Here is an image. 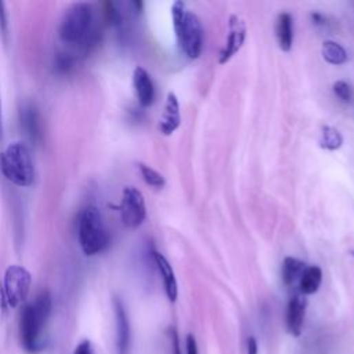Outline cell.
I'll return each instance as SVG.
<instances>
[{
  "label": "cell",
  "instance_id": "cell-27",
  "mask_svg": "<svg viewBox=\"0 0 354 354\" xmlns=\"http://www.w3.org/2000/svg\"><path fill=\"white\" fill-rule=\"evenodd\" d=\"M3 138V111H2V100H0V141Z\"/></svg>",
  "mask_w": 354,
  "mask_h": 354
},
{
  "label": "cell",
  "instance_id": "cell-13",
  "mask_svg": "<svg viewBox=\"0 0 354 354\" xmlns=\"http://www.w3.org/2000/svg\"><path fill=\"white\" fill-rule=\"evenodd\" d=\"M306 315V300L296 295L291 298L287 309V328L292 336H300Z\"/></svg>",
  "mask_w": 354,
  "mask_h": 354
},
{
  "label": "cell",
  "instance_id": "cell-24",
  "mask_svg": "<svg viewBox=\"0 0 354 354\" xmlns=\"http://www.w3.org/2000/svg\"><path fill=\"white\" fill-rule=\"evenodd\" d=\"M186 350L187 354H198V344L194 335H189L186 339Z\"/></svg>",
  "mask_w": 354,
  "mask_h": 354
},
{
  "label": "cell",
  "instance_id": "cell-16",
  "mask_svg": "<svg viewBox=\"0 0 354 354\" xmlns=\"http://www.w3.org/2000/svg\"><path fill=\"white\" fill-rule=\"evenodd\" d=\"M322 282V271L318 266H309L304 269L300 280L299 288L303 295H313L320 289Z\"/></svg>",
  "mask_w": 354,
  "mask_h": 354
},
{
  "label": "cell",
  "instance_id": "cell-15",
  "mask_svg": "<svg viewBox=\"0 0 354 354\" xmlns=\"http://www.w3.org/2000/svg\"><path fill=\"white\" fill-rule=\"evenodd\" d=\"M275 37L278 48L282 52H289L293 45V19L289 13H281L275 23Z\"/></svg>",
  "mask_w": 354,
  "mask_h": 354
},
{
  "label": "cell",
  "instance_id": "cell-6",
  "mask_svg": "<svg viewBox=\"0 0 354 354\" xmlns=\"http://www.w3.org/2000/svg\"><path fill=\"white\" fill-rule=\"evenodd\" d=\"M31 284L32 277L25 267L19 264L9 266L5 271L2 288L5 303L13 309L23 304L30 295Z\"/></svg>",
  "mask_w": 354,
  "mask_h": 354
},
{
  "label": "cell",
  "instance_id": "cell-4",
  "mask_svg": "<svg viewBox=\"0 0 354 354\" xmlns=\"http://www.w3.org/2000/svg\"><path fill=\"white\" fill-rule=\"evenodd\" d=\"M0 170L12 185L27 189L35 182V163L31 148L23 141H14L0 152Z\"/></svg>",
  "mask_w": 354,
  "mask_h": 354
},
{
  "label": "cell",
  "instance_id": "cell-3",
  "mask_svg": "<svg viewBox=\"0 0 354 354\" xmlns=\"http://www.w3.org/2000/svg\"><path fill=\"white\" fill-rule=\"evenodd\" d=\"M171 19L180 50L191 60L200 59L204 46V28L198 16L186 10V5L177 0L171 5Z\"/></svg>",
  "mask_w": 354,
  "mask_h": 354
},
{
  "label": "cell",
  "instance_id": "cell-21",
  "mask_svg": "<svg viewBox=\"0 0 354 354\" xmlns=\"http://www.w3.org/2000/svg\"><path fill=\"white\" fill-rule=\"evenodd\" d=\"M333 93L343 103H350L353 100V89L344 81H337L333 83Z\"/></svg>",
  "mask_w": 354,
  "mask_h": 354
},
{
  "label": "cell",
  "instance_id": "cell-26",
  "mask_svg": "<svg viewBox=\"0 0 354 354\" xmlns=\"http://www.w3.org/2000/svg\"><path fill=\"white\" fill-rule=\"evenodd\" d=\"M311 20L315 25H325V17L321 13H311Z\"/></svg>",
  "mask_w": 354,
  "mask_h": 354
},
{
  "label": "cell",
  "instance_id": "cell-11",
  "mask_svg": "<svg viewBox=\"0 0 354 354\" xmlns=\"http://www.w3.org/2000/svg\"><path fill=\"white\" fill-rule=\"evenodd\" d=\"M133 86L138 104L144 108L149 107L155 98V87L149 74L143 67H136L133 72Z\"/></svg>",
  "mask_w": 354,
  "mask_h": 354
},
{
  "label": "cell",
  "instance_id": "cell-17",
  "mask_svg": "<svg viewBox=\"0 0 354 354\" xmlns=\"http://www.w3.org/2000/svg\"><path fill=\"white\" fill-rule=\"evenodd\" d=\"M304 269H306V264L302 260L296 258H285L281 269V277L284 284L287 287H292L296 281L300 280Z\"/></svg>",
  "mask_w": 354,
  "mask_h": 354
},
{
  "label": "cell",
  "instance_id": "cell-14",
  "mask_svg": "<svg viewBox=\"0 0 354 354\" xmlns=\"http://www.w3.org/2000/svg\"><path fill=\"white\" fill-rule=\"evenodd\" d=\"M154 262H155L156 269H158V271L162 277L165 292H166L169 300L176 302L177 293H179V288H177V280H176L173 267L170 266L167 259L159 252H154Z\"/></svg>",
  "mask_w": 354,
  "mask_h": 354
},
{
  "label": "cell",
  "instance_id": "cell-18",
  "mask_svg": "<svg viewBox=\"0 0 354 354\" xmlns=\"http://www.w3.org/2000/svg\"><path fill=\"white\" fill-rule=\"evenodd\" d=\"M321 54L322 59L331 65H342L347 61V53L344 48L333 41H326L322 43Z\"/></svg>",
  "mask_w": 354,
  "mask_h": 354
},
{
  "label": "cell",
  "instance_id": "cell-25",
  "mask_svg": "<svg viewBox=\"0 0 354 354\" xmlns=\"http://www.w3.org/2000/svg\"><path fill=\"white\" fill-rule=\"evenodd\" d=\"M247 354H258L259 353V347H258V342L253 336H251L248 339V347H247Z\"/></svg>",
  "mask_w": 354,
  "mask_h": 354
},
{
  "label": "cell",
  "instance_id": "cell-2",
  "mask_svg": "<svg viewBox=\"0 0 354 354\" xmlns=\"http://www.w3.org/2000/svg\"><path fill=\"white\" fill-rule=\"evenodd\" d=\"M59 35L65 45L79 46L85 50L93 46L97 42V30L92 6L87 3L72 5L61 19Z\"/></svg>",
  "mask_w": 354,
  "mask_h": 354
},
{
  "label": "cell",
  "instance_id": "cell-23",
  "mask_svg": "<svg viewBox=\"0 0 354 354\" xmlns=\"http://www.w3.org/2000/svg\"><path fill=\"white\" fill-rule=\"evenodd\" d=\"M0 31L5 37L8 35V14L3 2H0Z\"/></svg>",
  "mask_w": 354,
  "mask_h": 354
},
{
  "label": "cell",
  "instance_id": "cell-7",
  "mask_svg": "<svg viewBox=\"0 0 354 354\" xmlns=\"http://www.w3.org/2000/svg\"><path fill=\"white\" fill-rule=\"evenodd\" d=\"M121 220L129 230L138 229L147 218V208L143 194L136 187H126L121 201Z\"/></svg>",
  "mask_w": 354,
  "mask_h": 354
},
{
  "label": "cell",
  "instance_id": "cell-20",
  "mask_svg": "<svg viewBox=\"0 0 354 354\" xmlns=\"http://www.w3.org/2000/svg\"><path fill=\"white\" fill-rule=\"evenodd\" d=\"M138 170H140V174L147 186L156 189V190H160L165 187V185H166L165 177L159 171L152 169L151 166H148L145 163H138Z\"/></svg>",
  "mask_w": 354,
  "mask_h": 354
},
{
  "label": "cell",
  "instance_id": "cell-9",
  "mask_svg": "<svg viewBox=\"0 0 354 354\" xmlns=\"http://www.w3.org/2000/svg\"><path fill=\"white\" fill-rule=\"evenodd\" d=\"M114 310L116 320V348L118 354H130L132 332L130 322L123 302L119 298H114Z\"/></svg>",
  "mask_w": 354,
  "mask_h": 354
},
{
  "label": "cell",
  "instance_id": "cell-10",
  "mask_svg": "<svg viewBox=\"0 0 354 354\" xmlns=\"http://www.w3.org/2000/svg\"><path fill=\"white\" fill-rule=\"evenodd\" d=\"M182 122V115H180V104L179 98L171 92L167 93L166 103H165V110L163 115L159 121V130L165 136L173 134L177 129H179Z\"/></svg>",
  "mask_w": 354,
  "mask_h": 354
},
{
  "label": "cell",
  "instance_id": "cell-22",
  "mask_svg": "<svg viewBox=\"0 0 354 354\" xmlns=\"http://www.w3.org/2000/svg\"><path fill=\"white\" fill-rule=\"evenodd\" d=\"M74 354H94L93 353V346H92V342L85 339L82 340L74 350Z\"/></svg>",
  "mask_w": 354,
  "mask_h": 354
},
{
  "label": "cell",
  "instance_id": "cell-5",
  "mask_svg": "<svg viewBox=\"0 0 354 354\" xmlns=\"http://www.w3.org/2000/svg\"><path fill=\"white\" fill-rule=\"evenodd\" d=\"M78 237L81 249L86 256H96L107 248L110 236L103 216L96 207H87L82 211L79 216Z\"/></svg>",
  "mask_w": 354,
  "mask_h": 354
},
{
  "label": "cell",
  "instance_id": "cell-1",
  "mask_svg": "<svg viewBox=\"0 0 354 354\" xmlns=\"http://www.w3.org/2000/svg\"><path fill=\"white\" fill-rule=\"evenodd\" d=\"M52 296L48 291L24 306L20 317L21 344L28 353H38L43 348V331L52 313Z\"/></svg>",
  "mask_w": 354,
  "mask_h": 354
},
{
  "label": "cell",
  "instance_id": "cell-28",
  "mask_svg": "<svg viewBox=\"0 0 354 354\" xmlns=\"http://www.w3.org/2000/svg\"><path fill=\"white\" fill-rule=\"evenodd\" d=\"M174 354H179V346H177V340L174 342Z\"/></svg>",
  "mask_w": 354,
  "mask_h": 354
},
{
  "label": "cell",
  "instance_id": "cell-8",
  "mask_svg": "<svg viewBox=\"0 0 354 354\" xmlns=\"http://www.w3.org/2000/svg\"><path fill=\"white\" fill-rule=\"evenodd\" d=\"M247 39V25L245 21L238 17L237 14H233L229 20V34L226 39V45L220 52L219 63L227 64L244 46Z\"/></svg>",
  "mask_w": 354,
  "mask_h": 354
},
{
  "label": "cell",
  "instance_id": "cell-19",
  "mask_svg": "<svg viewBox=\"0 0 354 354\" xmlns=\"http://www.w3.org/2000/svg\"><path fill=\"white\" fill-rule=\"evenodd\" d=\"M343 137L340 132L332 126H324L321 130V138H320V147L328 151H336L342 147Z\"/></svg>",
  "mask_w": 354,
  "mask_h": 354
},
{
  "label": "cell",
  "instance_id": "cell-12",
  "mask_svg": "<svg viewBox=\"0 0 354 354\" xmlns=\"http://www.w3.org/2000/svg\"><path fill=\"white\" fill-rule=\"evenodd\" d=\"M21 126L24 127L27 136L32 143H41L42 140V119L39 110L35 104L27 103L23 105L21 112Z\"/></svg>",
  "mask_w": 354,
  "mask_h": 354
}]
</instances>
